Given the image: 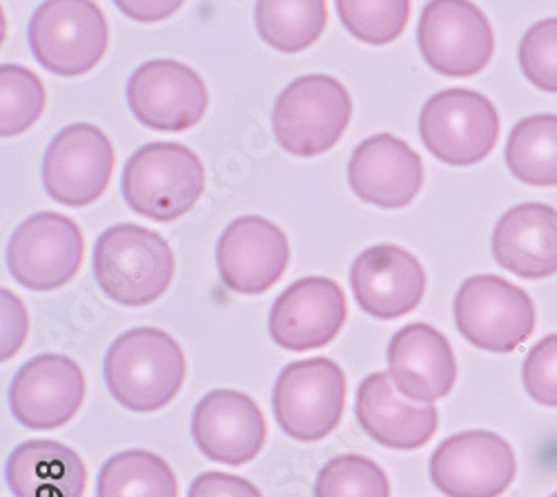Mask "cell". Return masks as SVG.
<instances>
[{
	"instance_id": "cell-1",
	"label": "cell",
	"mask_w": 557,
	"mask_h": 497,
	"mask_svg": "<svg viewBox=\"0 0 557 497\" xmlns=\"http://www.w3.org/2000/svg\"><path fill=\"white\" fill-rule=\"evenodd\" d=\"M188 364L178 341L161 328L119 335L103 364L110 395L132 413H157L181 393Z\"/></svg>"
},
{
	"instance_id": "cell-2",
	"label": "cell",
	"mask_w": 557,
	"mask_h": 497,
	"mask_svg": "<svg viewBox=\"0 0 557 497\" xmlns=\"http://www.w3.org/2000/svg\"><path fill=\"white\" fill-rule=\"evenodd\" d=\"M95 277L112 301L148 306L163 297L174 279V252L159 233L119 223L95 246Z\"/></svg>"
},
{
	"instance_id": "cell-3",
	"label": "cell",
	"mask_w": 557,
	"mask_h": 497,
	"mask_svg": "<svg viewBox=\"0 0 557 497\" xmlns=\"http://www.w3.org/2000/svg\"><path fill=\"white\" fill-rule=\"evenodd\" d=\"M121 192L136 214L168 223L188 214L203 197L206 167L190 148L154 141L125 163Z\"/></svg>"
},
{
	"instance_id": "cell-4",
	"label": "cell",
	"mask_w": 557,
	"mask_h": 497,
	"mask_svg": "<svg viewBox=\"0 0 557 497\" xmlns=\"http://www.w3.org/2000/svg\"><path fill=\"white\" fill-rule=\"evenodd\" d=\"M352 101L333 76L308 74L295 78L272 108L274 137L295 157L329 152L350 125Z\"/></svg>"
},
{
	"instance_id": "cell-5",
	"label": "cell",
	"mask_w": 557,
	"mask_h": 497,
	"mask_svg": "<svg viewBox=\"0 0 557 497\" xmlns=\"http://www.w3.org/2000/svg\"><path fill=\"white\" fill-rule=\"evenodd\" d=\"M29 50L59 76L95 70L108 52L110 25L95 0H45L29 21Z\"/></svg>"
},
{
	"instance_id": "cell-6",
	"label": "cell",
	"mask_w": 557,
	"mask_h": 497,
	"mask_svg": "<svg viewBox=\"0 0 557 497\" xmlns=\"http://www.w3.org/2000/svg\"><path fill=\"white\" fill-rule=\"evenodd\" d=\"M346 375L337 361L314 357L293 361L272 390L274 420L297 442H319L342 422L346 409Z\"/></svg>"
},
{
	"instance_id": "cell-7",
	"label": "cell",
	"mask_w": 557,
	"mask_h": 497,
	"mask_svg": "<svg viewBox=\"0 0 557 497\" xmlns=\"http://www.w3.org/2000/svg\"><path fill=\"white\" fill-rule=\"evenodd\" d=\"M453 308L459 335L488 352H513L535 331L531 297L495 275H475L463 282Z\"/></svg>"
},
{
	"instance_id": "cell-8",
	"label": "cell",
	"mask_w": 557,
	"mask_h": 497,
	"mask_svg": "<svg viewBox=\"0 0 557 497\" xmlns=\"http://www.w3.org/2000/svg\"><path fill=\"white\" fill-rule=\"evenodd\" d=\"M420 137L437 161L475 165L497 144L499 114L484 95L473 89H442L422 108Z\"/></svg>"
},
{
	"instance_id": "cell-9",
	"label": "cell",
	"mask_w": 557,
	"mask_h": 497,
	"mask_svg": "<svg viewBox=\"0 0 557 497\" xmlns=\"http://www.w3.org/2000/svg\"><path fill=\"white\" fill-rule=\"evenodd\" d=\"M85 237L78 223L59 212H36L12 233L5 261L16 284L48 293L67 286L81 270Z\"/></svg>"
},
{
	"instance_id": "cell-10",
	"label": "cell",
	"mask_w": 557,
	"mask_h": 497,
	"mask_svg": "<svg viewBox=\"0 0 557 497\" xmlns=\"http://www.w3.org/2000/svg\"><path fill=\"white\" fill-rule=\"evenodd\" d=\"M114 146L91 123H72L50 141L42 157V186L57 203L83 208L106 195L114 174Z\"/></svg>"
},
{
	"instance_id": "cell-11",
	"label": "cell",
	"mask_w": 557,
	"mask_h": 497,
	"mask_svg": "<svg viewBox=\"0 0 557 497\" xmlns=\"http://www.w3.org/2000/svg\"><path fill=\"white\" fill-rule=\"evenodd\" d=\"M417 45L444 76H473L495 52L493 27L471 0H429L417 25Z\"/></svg>"
},
{
	"instance_id": "cell-12",
	"label": "cell",
	"mask_w": 557,
	"mask_h": 497,
	"mask_svg": "<svg viewBox=\"0 0 557 497\" xmlns=\"http://www.w3.org/2000/svg\"><path fill=\"white\" fill-rule=\"evenodd\" d=\"M513 448L491 431H463L431 456V480L446 497H499L516 480Z\"/></svg>"
},
{
	"instance_id": "cell-13",
	"label": "cell",
	"mask_w": 557,
	"mask_h": 497,
	"mask_svg": "<svg viewBox=\"0 0 557 497\" xmlns=\"http://www.w3.org/2000/svg\"><path fill=\"white\" fill-rule=\"evenodd\" d=\"M127 103L134 119L159 132L195 127L208 110L206 80L185 63L157 59L136 67L127 80Z\"/></svg>"
},
{
	"instance_id": "cell-14",
	"label": "cell",
	"mask_w": 557,
	"mask_h": 497,
	"mask_svg": "<svg viewBox=\"0 0 557 497\" xmlns=\"http://www.w3.org/2000/svg\"><path fill=\"white\" fill-rule=\"evenodd\" d=\"M85 375L72 357L48 352L23 364L8 390L10 411L32 431H52L67 424L83 406Z\"/></svg>"
},
{
	"instance_id": "cell-15",
	"label": "cell",
	"mask_w": 557,
	"mask_h": 497,
	"mask_svg": "<svg viewBox=\"0 0 557 497\" xmlns=\"http://www.w3.org/2000/svg\"><path fill=\"white\" fill-rule=\"evenodd\" d=\"M290 263L286 233L270 219L248 214L232 221L216 244L223 286L239 295H261L284 277Z\"/></svg>"
},
{
	"instance_id": "cell-16",
	"label": "cell",
	"mask_w": 557,
	"mask_h": 497,
	"mask_svg": "<svg viewBox=\"0 0 557 497\" xmlns=\"http://www.w3.org/2000/svg\"><path fill=\"white\" fill-rule=\"evenodd\" d=\"M348 320L342 286L329 277H306L288 286L270 308V337L276 346L306 352L329 346Z\"/></svg>"
},
{
	"instance_id": "cell-17",
	"label": "cell",
	"mask_w": 557,
	"mask_h": 497,
	"mask_svg": "<svg viewBox=\"0 0 557 497\" xmlns=\"http://www.w3.org/2000/svg\"><path fill=\"white\" fill-rule=\"evenodd\" d=\"M265 420L252 397L216 388L206 393L193 413V439L201 453L227 467L252 462L265 444Z\"/></svg>"
},
{
	"instance_id": "cell-18",
	"label": "cell",
	"mask_w": 557,
	"mask_h": 497,
	"mask_svg": "<svg viewBox=\"0 0 557 497\" xmlns=\"http://www.w3.org/2000/svg\"><path fill=\"white\" fill-rule=\"evenodd\" d=\"M350 286L359 308L375 320H399L422 303L426 273L412 252L382 244L363 250L350 268Z\"/></svg>"
},
{
	"instance_id": "cell-19",
	"label": "cell",
	"mask_w": 557,
	"mask_h": 497,
	"mask_svg": "<svg viewBox=\"0 0 557 497\" xmlns=\"http://www.w3.org/2000/svg\"><path fill=\"white\" fill-rule=\"evenodd\" d=\"M350 190L366 203L399 210L414 201L424 186V163L393 134H375L359 144L348 163Z\"/></svg>"
},
{
	"instance_id": "cell-20",
	"label": "cell",
	"mask_w": 557,
	"mask_h": 497,
	"mask_svg": "<svg viewBox=\"0 0 557 497\" xmlns=\"http://www.w3.org/2000/svg\"><path fill=\"white\" fill-rule=\"evenodd\" d=\"M355 415L370 439L393 450L422 448L440 424L435 406L408 401L388 373H373L359 384Z\"/></svg>"
},
{
	"instance_id": "cell-21",
	"label": "cell",
	"mask_w": 557,
	"mask_h": 497,
	"mask_svg": "<svg viewBox=\"0 0 557 497\" xmlns=\"http://www.w3.org/2000/svg\"><path fill=\"white\" fill-rule=\"evenodd\" d=\"M388 375L410 401L433 403L457 382V361L448 339L429 324H410L388 344Z\"/></svg>"
},
{
	"instance_id": "cell-22",
	"label": "cell",
	"mask_w": 557,
	"mask_h": 497,
	"mask_svg": "<svg viewBox=\"0 0 557 497\" xmlns=\"http://www.w3.org/2000/svg\"><path fill=\"white\" fill-rule=\"evenodd\" d=\"M493 259L522 279H544L557 273V210L544 203H522L502 214L491 241Z\"/></svg>"
},
{
	"instance_id": "cell-23",
	"label": "cell",
	"mask_w": 557,
	"mask_h": 497,
	"mask_svg": "<svg viewBox=\"0 0 557 497\" xmlns=\"http://www.w3.org/2000/svg\"><path fill=\"white\" fill-rule=\"evenodd\" d=\"M5 484L14 497H83L87 469L70 446L54 439H29L10 453Z\"/></svg>"
},
{
	"instance_id": "cell-24",
	"label": "cell",
	"mask_w": 557,
	"mask_h": 497,
	"mask_svg": "<svg viewBox=\"0 0 557 497\" xmlns=\"http://www.w3.org/2000/svg\"><path fill=\"white\" fill-rule=\"evenodd\" d=\"M329 23L326 0H257L255 25L263 42L282 54L308 50Z\"/></svg>"
},
{
	"instance_id": "cell-25",
	"label": "cell",
	"mask_w": 557,
	"mask_h": 497,
	"mask_svg": "<svg viewBox=\"0 0 557 497\" xmlns=\"http://www.w3.org/2000/svg\"><path fill=\"white\" fill-rule=\"evenodd\" d=\"M506 165L529 186H557V114L522 119L508 134Z\"/></svg>"
},
{
	"instance_id": "cell-26",
	"label": "cell",
	"mask_w": 557,
	"mask_h": 497,
	"mask_svg": "<svg viewBox=\"0 0 557 497\" xmlns=\"http://www.w3.org/2000/svg\"><path fill=\"white\" fill-rule=\"evenodd\" d=\"M97 497H178L170 464L150 450H123L99 471Z\"/></svg>"
},
{
	"instance_id": "cell-27",
	"label": "cell",
	"mask_w": 557,
	"mask_h": 497,
	"mask_svg": "<svg viewBox=\"0 0 557 497\" xmlns=\"http://www.w3.org/2000/svg\"><path fill=\"white\" fill-rule=\"evenodd\" d=\"M45 103L48 95L38 74L14 63L0 67V134L5 139L27 132L42 116Z\"/></svg>"
},
{
	"instance_id": "cell-28",
	"label": "cell",
	"mask_w": 557,
	"mask_h": 497,
	"mask_svg": "<svg viewBox=\"0 0 557 497\" xmlns=\"http://www.w3.org/2000/svg\"><path fill=\"white\" fill-rule=\"evenodd\" d=\"M342 25L368 45L397 40L410 18V0H335Z\"/></svg>"
},
{
	"instance_id": "cell-29",
	"label": "cell",
	"mask_w": 557,
	"mask_h": 497,
	"mask_svg": "<svg viewBox=\"0 0 557 497\" xmlns=\"http://www.w3.org/2000/svg\"><path fill=\"white\" fill-rule=\"evenodd\" d=\"M314 497H391V484L377 462L339 456L319 471Z\"/></svg>"
},
{
	"instance_id": "cell-30",
	"label": "cell",
	"mask_w": 557,
	"mask_h": 497,
	"mask_svg": "<svg viewBox=\"0 0 557 497\" xmlns=\"http://www.w3.org/2000/svg\"><path fill=\"white\" fill-rule=\"evenodd\" d=\"M520 65L535 87L557 95V18H544L524 34Z\"/></svg>"
},
{
	"instance_id": "cell-31",
	"label": "cell",
	"mask_w": 557,
	"mask_h": 497,
	"mask_svg": "<svg viewBox=\"0 0 557 497\" xmlns=\"http://www.w3.org/2000/svg\"><path fill=\"white\" fill-rule=\"evenodd\" d=\"M522 382L533 401L546 409H557V333L544 337L529 350Z\"/></svg>"
},
{
	"instance_id": "cell-32",
	"label": "cell",
	"mask_w": 557,
	"mask_h": 497,
	"mask_svg": "<svg viewBox=\"0 0 557 497\" xmlns=\"http://www.w3.org/2000/svg\"><path fill=\"white\" fill-rule=\"evenodd\" d=\"M188 497H263L261 490L246 477L208 471L195 477Z\"/></svg>"
},
{
	"instance_id": "cell-33",
	"label": "cell",
	"mask_w": 557,
	"mask_h": 497,
	"mask_svg": "<svg viewBox=\"0 0 557 497\" xmlns=\"http://www.w3.org/2000/svg\"><path fill=\"white\" fill-rule=\"evenodd\" d=\"M0 299H3V350H0V355H3V361H8L25 344L29 322L23 301L14 293L3 288Z\"/></svg>"
},
{
	"instance_id": "cell-34",
	"label": "cell",
	"mask_w": 557,
	"mask_h": 497,
	"mask_svg": "<svg viewBox=\"0 0 557 497\" xmlns=\"http://www.w3.org/2000/svg\"><path fill=\"white\" fill-rule=\"evenodd\" d=\"M185 0H114V5L132 21L159 23L174 16Z\"/></svg>"
},
{
	"instance_id": "cell-35",
	"label": "cell",
	"mask_w": 557,
	"mask_h": 497,
	"mask_svg": "<svg viewBox=\"0 0 557 497\" xmlns=\"http://www.w3.org/2000/svg\"><path fill=\"white\" fill-rule=\"evenodd\" d=\"M550 497H557V493H553V495H550Z\"/></svg>"
}]
</instances>
